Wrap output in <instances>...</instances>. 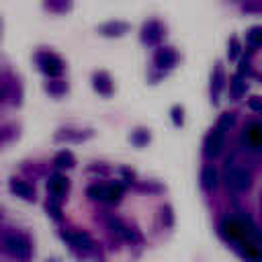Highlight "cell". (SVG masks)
I'll return each instance as SVG.
<instances>
[{"label":"cell","mask_w":262,"mask_h":262,"mask_svg":"<svg viewBox=\"0 0 262 262\" xmlns=\"http://www.w3.org/2000/svg\"><path fill=\"white\" fill-rule=\"evenodd\" d=\"M45 90L51 94V96H61V94H66L68 92V84L63 82V80H51V82H47V86H45Z\"/></svg>","instance_id":"obj_21"},{"label":"cell","mask_w":262,"mask_h":262,"mask_svg":"<svg viewBox=\"0 0 262 262\" xmlns=\"http://www.w3.org/2000/svg\"><path fill=\"white\" fill-rule=\"evenodd\" d=\"M166 217V225H172V211L170 207H162V219Z\"/></svg>","instance_id":"obj_32"},{"label":"cell","mask_w":262,"mask_h":262,"mask_svg":"<svg viewBox=\"0 0 262 262\" xmlns=\"http://www.w3.org/2000/svg\"><path fill=\"white\" fill-rule=\"evenodd\" d=\"M10 190L16 194V196H20V199H25V201H35V188L31 186V184H27L25 180H10Z\"/></svg>","instance_id":"obj_16"},{"label":"cell","mask_w":262,"mask_h":262,"mask_svg":"<svg viewBox=\"0 0 262 262\" xmlns=\"http://www.w3.org/2000/svg\"><path fill=\"white\" fill-rule=\"evenodd\" d=\"M129 31V25L125 20H106L98 27V33L102 37H123Z\"/></svg>","instance_id":"obj_13"},{"label":"cell","mask_w":262,"mask_h":262,"mask_svg":"<svg viewBox=\"0 0 262 262\" xmlns=\"http://www.w3.org/2000/svg\"><path fill=\"white\" fill-rule=\"evenodd\" d=\"M164 25L160 23V20H156V18H151V20H145L143 23V27H141V41L145 43V45H156V43H160V39L164 37Z\"/></svg>","instance_id":"obj_8"},{"label":"cell","mask_w":262,"mask_h":262,"mask_svg":"<svg viewBox=\"0 0 262 262\" xmlns=\"http://www.w3.org/2000/svg\"><path fill=\"white\" fill-rule=\"evenodd\" d=\"M35 61H37L39 70H41L45 76H49V78L61 76V74H63V68H66V66H63V59H61L57 53L49 51V49L37 51V53H35Z\"/></svg>","instance_id":"obj_2"},{"label":"cell","mask_w":262,"mask_h":262,"mask_svg":"<svg viewBox=\"0 0 262 262\" xmlns=\"http://www.w3.org/2000/svg\"><path fill=\"white\" fill-rule=\"evenodd\" d=\"M61 237H63L74 250H78V252H82V254H88V252H92V248H94L92 237H90L86 231H82V229L61 231Z\"/></svg>","instance_id":"obj_6"},{"label":"cell","mask_w":262,"mask_h":262,"mask_svg":"<svg viewBox=\"0 0 262 262\" xmlns=\"http://www.w3.org/2000/svg\"><path fill=\"white\" fill-rule=\"evenodd\" d=\"M233 121H235V117H233V113H223L221 117H219V127L221 129H225V131H229V127L233 125Z\"/></svg>","instance_id":"obj_26"},{"label":"cell","mask_w":262,"mask_h":262,"mask_svg":"<svg viewBox=\"0 0 262 262\" xmlns=\"http://www.w3.org/2000/svg\"><path fill=\"white\" fill-rule=\"evenodd\" d=\"M237 246H239L242 256H244L248 262H262V248H258L256 244H252L248 237L242 239V242H237Z\"/></svg>","instance_id":"obj_15"},{"label":"cell","mask_w":262,"mask_h":262,"mask_svg":"<svg viewBox=\"0 0 262 262\" xmlns=\"http://www.w3.org/2000/svg\"><path fill=\"white\" fill-rule=\"evenodd\" d=\"M250 47H262V27H252L246 35Z\"/></svg>","instance_id":"obj_25"},{"label":"cell","mask_w":262,"mask_h":262,"mask_svg":"<svg viewBox=\"0 0 262 262\" xmlns=\"http://www.w3.org/2000/svg\"><path fill=\"white\" fill-rule=\"evenodd\" d=\"M225 86V74H223V68L221 63H215L213 68V74H211V100L217 104L219 102V94Z\"/></svg>","instance_id":"obj_14"},{"label":"cell","mask_w":262,"mask_h":262,"mask_svg":"<svg viewBox=\"0 0 262 262\" xmlns=\"http://www.w3.org/2000/svg\"><path fill=\"white\" fill-rule=\"evenodd\" d=\"M47 211L51 213L53 219H61V211H59V203H57V201L49 199V201H47Z\"/></svg>","instance_id":"obj_27"},{"label":"cell","mask_w":262,"mask_h":262,"mask_svg":"<svg viewBox=\"0 0 262 262\" xmlns=\"http://www.w3.org/2000/svg\"><path fill=\"white\" fill-rule=\"evenodd\" d=\"M49 262H57V260H49Z\"/></svg>","instance_id":"obj_33"},{"label":"cell","mask_w":262,"mask_h":262,"mask_svg":"<svg viewBox=\"0 0 262 262\" xmlns=\"http://www.w3.org/2000/svg\"><path fill=\"white\" fill-rule=\"evenodd\" d=\"M248 106H250L252 111H256V113H262V96H252V98H248Z\"/></svg>","instance_id":"obj_29"},{"label":"cell","mask_w":262,"mask_h":262,"mask_svg":"<svg viewBox=\"0 0 262 262\" xmlns=\"http://www.w3.org/2000/svg\"><path fill=\"white\" fill-rule=\"evenodd\" d=\"M242 8L246 12H262V0H248Z\"/></svg>","instance_id":"obj_28"},{"label":"cell","mask_w":262,"mask_h":262,"mask_svg":"<svg viewBox=\"0 0 262 262\" xmlns=\"http://www.w3.org/2000/svg\"><path fill=\"white\" fill-rule=\"evenodd\" d=\"M201 186H203L205 190H211V188L217 186V172H215L213 166H205V168L201 170Z\"/></svg>","instance_id":"obj_19"},{"label":"cell","mask_w":262,"mask_h":262,"mask_svg":"<svg viewBox=\"0 0 262 262\" xmlns=\"http://www.w3.org/2000/svg\"><path fill=\"white\" fill-rule=\"evenodd\" d=\"M123 196V186L121 184H102V201L100 203H108L115 205L119 203Z\"/></svg>","instance_id":"obj_17"},{"label":"cell","mask_w":262,"mask_h":262,"mask_svg":"<svg viewBox=\"0 0 262 262\" xmlns=\"http://www.w3.org/2000/svg\"><path fill=\"white\" fill-rule=\"evenodd\" d=\"M229 88H231V96H233V98H242V94L246 92V82L242 80V76H239V74H235V76L231 78Z\"/></svg>","instance_id":"obj_23"},{"label":"cell","mask_w":262,"mask_h":262,"mask_svg":"<svg viewBox=\"0 0 262 262\" xmlns=\"http://www.w3.org/2000/svg\"><path fill=\"white\" fill-rule=\"evenodd\" d=\"M92 131H78V129H63V133H57V139H74V141H84L86 137H90Z\"/></svg>","instance_id":"obj_22"},{"label":"cell","mask_w":262,"mask_h":262,"mask_svg":"<svg viewBox=\"0 0 262 262\" xmlns=\"http://www.w3.org/2000/svg\"><path fill=\"white\" fill-rule=\"evenodd\" d=\"M108 227L113 229V233H117L119 237H123V239H127V242H139V233L133 229V227H129L127 223H123L121 219H117V217H108Z\"/></svg>","instance_id":"obj_10"},{"label":"cell","mask_w":262,"mask_h":262,"mask_svg":"<svg viewBox=\"0 0 262 262\" xmlns=\"http://www.w3.org/2000/svg\"><path fill=\"white\" fill-rule=\"evenodd\" d=\"M68 190H70V180H68L66 176H61V174H57V172L49 176V180H47V192H49V199L61 203V201L66 199Z\"/></svg>","instance_id":"obj_7"},{"label":"cell","mask_w":262,"mask_h":262,"mask_svg":"<svg viewBox=\"0 0 262 262\" xmlns=\"http://www.w3.org/2000/svg\"><path fill=\"white\" fill-rule=\"evenodd\" d=\"M225 184L233 192H246L252 186V174L244 166H227L225 168Z\"/></svg>","instance_id":"obj_3"},{"label":"cell","mask_w":262,"mask_h":262,"mask_svg":"<svg viewBox=\"0 0 262 262\" xmlns=\"http://www.w3.org/2000/svg\"><path fill=\"white\" fill-rule=\"evenodd\" d=\"M223 145H225V129H221L219 125H215V127L207 133V137H205L203 151H205L207 158H215V156L221 154Z\"/></svg>","instance_id":"obj_4"},{"label":"cell","mask_w":262,"mask_h":262,"mask_svg":"<svg viewBox=\"0 0 262 262\" xmlns=\"http://www.w3.org/2000/svg\"><path fill=\"white\" fill-rule=\"evenodd\" d=\"M92 88L100 94V96H111L115 86H113V78L106 74V72H94L92 74Z\"/></svg>","instance_id":"obj_11"},{"label":"cell","mask_w":262,"mask_h":262,"mask_svg":"<svg viewBox=\"0 0 262 262\" xmlns=\"http://www.w3.org/2000/svg\"><path fill=\"white\" fill-rule=\"evenodd\" d=\"M244 141H248L250 147L262 149V123L260 121L248 123V127L244 129Z\"/></svg>","instance_id":"obj_12"},{"label":"cell","mask_w":262,"mask_h":262,"mask_svg":"<svg viewBox=\"0 0 262 262\" xmlns=\"http://www.w3.org/2000/svg\"><path fill=\"white\" fill-rule=\"evenodd\" d=\"M172 121H174V125H176V127H178V125H182L184 117H182V108H180V106H174V108H172Z\"/></svg>","instance_id":"obj_31"},{"label":"cell","mask_w":262,"mask_h":262,"mask_svg":"<svg viewBox=\"0 0 262 262\" xmlns=\"http://www.w3.org/2000/svg\"><path fill=\"white\" fill-rule=\"evenodd\" d=\"M53 164H55L57 168H74V166H76V158H74V154H72V151L61 149V151L55 156Z\"/></svg>","instance_id":"obj_20"},{"label":"cell","mask_w":262,"mask_h":262,"mask_svg":"<svg viewBox=\"0 0 262 262\" xmlns=\"http://www.w3.org/2000/svg\"><path fill=\"white\" fill-rule=\"evenodd\" d=\"M154 61L160 70H172L178 61V53L174 51V47H160L154 55Z\"/></svg>","instance_id":"obj_9"},{"label":"cell","mask_w":262,"mask_h":262,"mask_svg":"<svg viewBox=\"0 0 262 262\" xmlns=\"http://www.w3.org/2000/svg\"><path fill=\"white\" fill-rule=\"evenodd\" d=\"M2 248L16 258L18 262H29L33 256V244L31 237L27 233H18V231H8L2 237Z\"/></svg>","instance_id":"obj_1"},{"label":"cell","mask_w":262,"mask_h":262,"mask_svg":"<svg viewBox=\"0 0 262 262\" xmlns=\"http://www.w3.org/2000/svg\"><path fill=\"white\" fill-rule=\"evenodd\" d=\"M0 100L18 104L20 102V86L18 80L12 74H2L0 76Z\"/></svg>","instance_id":"obj_5"},{"label":"cell","mask_w":262,"mask_h":262,"mask_svg":"<svg viewBox=\"0 0 262 262\" xmlns=\"http://www.w3.org/2000/svg\"><path fill=\"white\" fill-rule=\"evenodd\" d=\"M237 53H239V43H237L235 37H231V39H229V59H235Z\"/></svg>","instance_id":"obj_30"},{"label":"cell","mask_w":262,"mask_h":262,"mask_svg":"<svg viewBox=\"0 0 262 262\" xmlns=\"http://www.w3.org/2000/svg\"><path fill=\"white\" fill-rule=\"evenodd\" d=\"M147 141H149V131L147 129H135L131 133V143L133 145L143 147V145H147Z\"/></svg>","instance_id":"obj_24"},{"label":"cell","mask_w":262,"mask_h":262,"mask_svg":"<svg viewBox=\"0 0 262 262\" xmlns=\"http://www.w3.org/2000/svg\"><path fill=\"white\" fill-rule=\"evenodd\" d=\"M74 6V0H43V8L53 14H66Z\"/></svg>","instance_id":"obj_18"}]
</instances>
